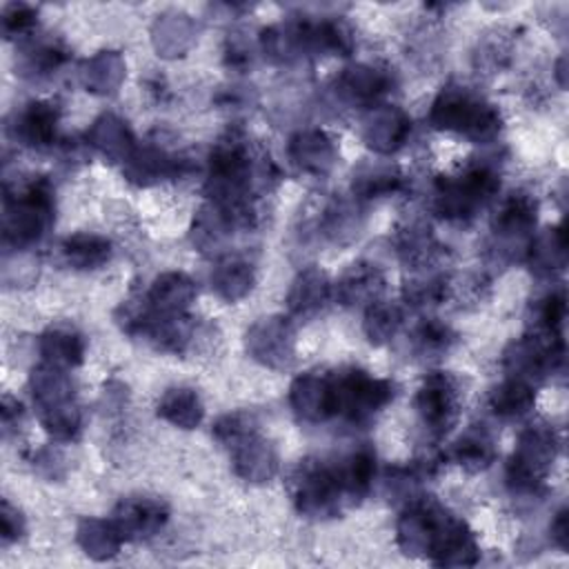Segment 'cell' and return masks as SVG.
I'll return each mask as SVG.
<instances>
[{"label": "cell", "instance_id": "cell-1", "mask_svg": "<svg viewBox=\"0 0 569 569\" xmlns=\"http://www.w3.org/2000/svg\"><path fill=\"white\" fill-rule=\"evenodd\" d=\"M405 556L429 558L440 567H471L480 558L473 531L433 498H411L398 520Z\"/></svg>", "mask_w": 569, "mask_h": 569}, {"label": "cell", "instance_id": "cell-2", "mask_svg": "<svg viewBox=\"0 0 569 569\" xmlns=\"http://www.w3.org/2000/svg\"><path fill=\"white\" fill-rule=\"evenodd\" d=\"M53 189L44 178H31L22 184H4L2 236L4 244L24 249L36 244L53 224Z\"/></svg>", "mask_w": 569, "mask_h": 569}, {"label": "cell", "instance_id": "cell-3", "mask_svg": "<svg viewBox=\"0 0 569 569\" xmlns=\"http://www.w3.org/2000/svg\"><path fill=\"white\" fill-rule=\"evenodd\" d=\"M431 127L453 131L471 142H491L502 127L500 113L467 87H445L429 109Z\"/></svg>", "mask_w": 569, "mask_h": 569}, {"label": "cell", "instance_id": "cell-4", "mask_svg": "<svg viewBox=\"0 0 569 569\" xmlns=\"http://www.w3.org/2000/svg\"><path fill=\"white\" fill-rule=\"evenodd\" d=\"M500 189V178L489 164H469L453 176H440L433 189V209L445 220H471Z\"/></svg>", "mask_w": 569, "mask_h": 569}, {"label": "cell", "instance_id": "cell-5", "mask_svg": "<svg viewBox=\"0 0 569 569\" xmlns=\"http://www.w3.org/2000/svg\"><path fill=\"white\" fill-rule=\"evenodd\" d=\"M287 489L298 513L313 520L338 516L347 502L331 462L318 458L300 460L287 480Z\"/></svg>", "mask_w": 569, "mask_h": 569}, {"label": "cell", "instance_id": "cell-6", "mask_svg": "<svg viewBox=\"0 0 569 569\" xmlns=\"http://www.w3.org/2000/svg\"><path fill=\"white\" fill-rule=\"evenodd\" d=\"M558 453V436L549 425L527 427L513 449L507 467V480L513 493L538 496Z\"/></svg>", "mask_w": 569, "mask_h": 569}, {"label": "cell", "instance_id": "cell-7", "mask_svg": "<svg viewBox=\"0 0 569 569\" xmlns=\"http://www.w3.org/2000/svg\"><path fill=\"white\" fill-rule=\"evenodd\" d=\"M336 416L349 422L371 420L391 398L393 385L385 378H373L362 369H342L333 373Z\"/></svg>", "mask_w": 569, "mask_h": 569}, {"label": "cell", "instance_id": "cell-8", "mask_svg": "<svg viewBox=\"0 0 569 569\" xmlns=\"http://www.w3.org/2000/svg\"><path fill=\"white\" fill-rule=\"evenodd\" d=\"M413 407L422 427L433 438L449 433L460 416V389L456 378L445 371L429 373L416 391Z\"/></svg>", "mask_w": 569, "mask_h": 569}, {"label": "cell", "instance_id": "cell-9", "mask_svg": "<svg viewBox=\"0 0 569 569\" xmlns=\"http://www.w3.org/2000/svg\"><path fill=\"white\" fill-rule=\"evenodd\" d=\"M562 360H565L562 338L547 336L540 331L533 336L513 340L502 353V365L509 371V376L520 378L529 385L556 371L562 365Z\"/></svg>", "mask_w": 569, "mask_h": 569}, {"label": "cell", "instance_id": "cell-10", "mask_svg": "<svg viewBox=\"0 0 569 569\" xmlns=\"http://www.w3.org/2000/svg\"><path fill=\"white\" fill-rule=\"evenodd\" d=\"M244 342L249 356L269 369H289L296 360V336L287 318L269 316L256 320Z\"/></svg>", "mask_w": 569, "mask_h": 569}, {"label": "cell", "instance_id": "cell-11", "mask_svg": "<svg viewBox=\"0 0 569 569\" xmlns=\"http://www.w3.org/2000/svg\"><path fill=\"white\" fill-rule=\"evenodd\" d=\"M289 402L296 416L305 422H325L336 416L333 373L307 371L291 382Z\"/></svg>", "mask_w": 569, "mask_h": 569}, {"label": "cell", "instance_id": "cell-12", "mask_svg": "<svg viewBox=\"0 0 569 569\" xmlns=\"http://www.w3.org/2000/svg\"><path fill=\"white\" fill-rule=\"evenodd\" d=\"M167 518V507L160 500L144 496L122 498L111 513V522L120 531L122 540H147L164 527Z\"/></svg>", "mask_w": 569, "mask_h": 569}, {"label": "cell", "instance_id": "cell-13", "mask_svg": "<svg viewBox=\"0 0 569 569\" xmlns=\"http://www.w3.org/2000/svg\"><path fill=\"white\" fill-rule=\"evenodd\" d=\"M409 133H411L409 116L393 104L371 107L362 120V138L367 147L380 156L396 153L407 142Z\"/></svg>", "mask_w": 569, "mask_h": 569}, {"label": "cell", "instance_id": "cell-14", "mask_svg": "<svg viewBox=\"0 0 569 569\" xmlns=\"http://www.w3.org/2000/svg\"><path fill=\"white\" fill-rule=\"evenodd\" d=\"M58 109L51 102L33 100L13 113L9 133L29 149H47L56 142Z\"/></svg>", "mask_w": 569, "mask_h": 569}, {"label": "cell", "instance_id": "cell-15", "mask_svg": "<svg viewBox=\"0 0 569 569\" xmlns=\"http://www.w3.org/2000/svg\"><path fill=\"white\" fill-rule=\"evenodd\" d=\"M538 204L527 191H513L502 200L498 213L493 216V238L500 242V251H509L513 242H520L536 224Z\"/></svg>", "mask_w": 569, "mask_h": 569}, {"label": "cell", "instance_id": "cell-16", "mask_svg": "<svg viewBox=\"0 0 569 569\" xmlns=\"http://www.w3.org/2000/svg\"><path fill=\"white\" fill-rule=\"evenodd\" d=\"M289 158L291 162L311 176H327L338 158V149L333 140L320 129L298 131L289 140Z\"/></svg>", "mask_w": 569, "mask_h": 569}, {"label": "cell", "instance_id": "cell-17", "mask_svg": "<svg viewBox=\"0 0 569 569\" xmlns=\"http://www.w3.org/2000/svg\"><path fill=\"white\" fill-rule=\"evenodd\" d=\"M331 467L336 471V478L340 482L345 500L358 502L371 489L373 473H376V453L371 451V447L360 445V447H353L351 451L333 458Z\"/></svg>", "mask_w": 569, "mask_h": 569}, {"label": "cell", "instance_id": "cell-18", "mask_svg": "<svg viewBox=\"0 0 569 569\" xmlns=\"http://www.w3.org/2000/svg\"><path fill=\"white\" fill-rule=\"evenodd\" d=\"M29 387H31V396H33L38 416L76 405L73 382L67 376V369L42 362V365L33 367Z\"/></svg>", "mask_w": 569, "mask_h": 569}, {"label": "cell", "instance_id": "cell-19", "mask_svg": "<svg viewBox=\"0 0 569 569\" xmlns=\"http://www.w3.org/2000/svg\"><path fill=\"white\" fill-rule=\"evenodd\" d=\"M233 471L247 482H267L278 473V453L260 433L249 436L231 449Z\"/></svg>", "mask_w": 569, "mask_h": 569}, {"label": "cell", "instance_id": "cell-20", "mask_svg": "<svg viewBox=\"0 0 569 569\" xmlns=\"http://www.w3.org/2000/svg\"><path fill=\"white\" fill-rule=\"evenodd\" d=\"M331 296L333 287L327 273L318 267H307L291 282V289L287 293V307L296 318H311L325 309Z\"/></svg>", "mask_w": 569, "mask_h": 569}, {"label": "cell", "instance_id": "cell-21", "mask_svg": "<svg viewBox=\"0 0 569 569\" xmlns=\"http://www.w3.org/2000/svg\"><path fill=\"white\" fill-rule=\"evenodd\" d=\"M385 291V276L371 262H353L338 280L333 293L342 305H373Z\"/></svg>", "mask_w": 569, "mask_h": 569}, {"label": "cell", "instance_id": "cell-22", "mask_svg": "<svg viewBox=\"0 0 569 569\" xmlns=\"http://www.w3.org/2000/svg\"><path fill=\"white\" fill-rule=\"evenodd\" d=\"M336 84L338 93L347 102L373 107V102L389 91L391 78L387 71L376 69L371 64H351L340 73Z\"/></svg>", "mask_w": 569, "mask_h": 569}, {"label": "cell", "instance_id": "cell-23", "mask_svg": "<svg viewBox=\"0 0 569 569\" xmlns=\"http://www.w3.org/2000/svg\"><path fill=\"white\" fill-rule=\"evenodd\" d=\"M122 164H124V176L131 182L142 184V187L160 182L164 178H173L180 173V167H182V162L178 158H173L151 144L136 147Z\"/></svg>", "mask_w": 569, "mask_h": 569}, {"label": "cell", "instance_id": "cell-24", "mask_svg": "<svg viewBox=\"0 0 569 569\" xmlns=\"http://www.w3.org/2000/svg\"><path fill=\"white\" fill-rule=\"evenodd\" d=\"M193 298L196 284L182 271H167L158 276L144 296L149 307L160 313H187Z\"/></svg>", "mask_w": 569, "mask_h": 569}, {"label": "cell", "instance_id": "cell-25", "mask_svg": "<svg viewBox=\"0 0 569 569\" xmlns=\"http://www.w3.org/2000/svg\"><path fill=\"white\" fill-rule=\"evenodd\" d=\"M496 440L482 425L465 429L451 445L449 458L460 465L465 471H485L496 460Z\"/></svg>", "mask_w": 569, "mask_h": 569}, {"label": "cell", "instance_id": "cell-26", "mask_svg": "<svg viewBox=\"0 0 569 569\" xmlns=\"http://www.w3.org/2000/svg\"><path fill=\"white\" fill-rule=\"evenodd\" d=\"M87 140L109 160L124 162L136 149V140L124 120L113 113H102L89 129Z\"/></svg>", "mask_w": 569, "mask_h": 569}, {"label": "cell", "instance_id": "cell-27", "mask_svg": "<svg viewBox=\"0 0 569 569\" xmlns=\"http://www.w3.org/2000/svg\"><path fill=\"white\" fill-rule=\"evenodd\" d=\"M40 356L47 365L71 369L78 367L84 358V340L82 336L67 325L49 327L40 336Z\"/></svg>", "mask_w": 569, "mask_h": 569}, {"label": "cell", "instance_id": "cell-28", "mask_svg": "<svg viewBox=\"0 0 569 569\" xmlns=\"http://www.w3.org/2000/svg\"><path fill=\"white\" fill-rule=\"evenodd\" d=\"M529 267L536 276L549 278L567 264V236L562 227H551L538 233L529 244Z\"/></svg>", "mask_w": 569, "mask_h": 569}, {"label": "cell", "instance_id": "cell-29", "mask_svg": "<svg viewBox=\"0 0 569 569\" xmlns=\"http://www.w3.org/2000/svg\"><path fill=\"white\" fill-rule=\"evenodd\" d=\"M151 33H153L151 38H153L156 51L164 58H176V56H182L191 47L196 27L189 16L169 11L164 16H158Z\"/></svg>", "mask_w": 569, "mask_h": 569}, {"label": "cell", "instance_id": "cell-30", "mask_svg": "<svg viewBox=\"0 0 569 569\" xmlns=\"http://www.w3.org/2000/svg\"><path fill=\"white\" fill-rule=\"evenodd\" d=\"M253 269L238 256H224L211 271V289L227 302L244 298L253 287Z\"/></svg>", "mask_w": 569, "mask_h": 569}, {"label": "cell", "instance_id": "cell-31", "mask_svg": "<svg viewBox=\"0 0 569 569\" xmlns=\"http://www.w3.org/2000/svg\"><path fill=\"white\" fill-rule=\"evenodd\" d=\"M76 540L82 547V551L93 560L113 558L120 551V545L124 542L111 518H82L76 529Z\"/></svg>", "mask_w": 569, "mask_h": 569}, {"label": "cell", "instance_id": "cell-32", "mask_svg": "<svg viewBox=\"0 0 569 569\" xmlns=\"http://www.w3.org/2000/svg\"><path fill=\"white\" fill-rule=\"evenodd\" d=\"M398 253L413 269H433L440 247L431 236V229L422 222H411L398 233Z\"/></svg>", "mask_w": 569, "mask_h": 569}, {"label": "cell", "instance_id": "cell-33", "mask_svg": "<svg viewBox=\"0 0 569 569\" xmlns=\"http://www.w3.org/2000/svg\"><path fill=\"white\" fill-rule=\"evenodd\" d=\"M204 413L202 400L191 387H171L162 393L158 402V416L173 427L193 429L200 425Z\"/></svg>", "mask_w": 569, "mask_h": 569}, {"label": "cell", "instance_id": "cell-34", "mask_svg": "<svg viewBox=\"0 0 569 569\" xmlns=\"http://www.w3.org/2000/svg\"><path fill=\"white\" fill-rule=\"evenodd\" d=\"M536 405V391L533 385L520 380V378H507L489 393V407L491 411L502 420H516L527 416Z\"/></svg>", "mask_w": 569, "mask_h": 569}, {"label": "cell", "instance_id": "cell-35", "mask_svg": "<svg viewBox=\"0 0 569 569\" xmlns=\"http://www.w3.org/2000/svg\"><path fill=\"white\" fill-rule=\"evenodd\" d=\"M124 80V60L118 51H100L82 67V82L91 93H116Z\"/></svg>", "mask_w": 569, "mask_h": 569}, {"label": "cell", "instance_id": "cell-36", "mask_svg": "<svg viewBox=\"0 0 569 569\" xmlns=\"http://www.w3.org/2000/svg\"><path fill=\"white\" fill-rule=\"evenodd\" d=\"M62 258L69 267L91 271L100 269L111 258V242L98 233H76L62 242Z\"/></svg>", "mask_w": 569, "mask_h": 569}, {"label": "cell", "instance_id": "cell-37", "mask_svg": "<svg viewBox=\"0 0 569 569\" xmlns=\"http://www.w3.org/2000/svg\"><path fill=\"white\" fill-rule=\"evenodd\" d=\"M405 178L396 164H365L353 173V193L358 198H382L400 191Z\"/></svg>", "mask_w": 569, "mask_h": 569}, {"label": "cell", "instance_id": "cell-38", "mask_svg": "<svg viewBox=\"0 0 569 569\" xmlns=\"http://www.w3.org/2000/svg\"><path fill=\"white\" fill-rule=\"evenodd\" d=\"M402 325V311L398 305L376 300L367 307L362 329L371 345H387Z\"/></svg>", "mask_w": 569, "mask_h": 569}, {"label": "cell", "instance_id": "cell-39", "mask_svg": "<svg viewBox=\"0 0 569 569\" xmlns=\"http://www.w3.org/2000/svg\"><path fill=\"white\" fill-rule=\"evenodd\" d=\"M449 280L445 273H438L433 269H420L411 280L405 282V300L413 307H429L438 305L447 298Z\"/></svg>", "mask_w": 569, "mask_h": 569}, {"label": "cell", "instance_id": "cell-40", "mask_svg": "<svg viewBox=\"0 0 569 569\" xmlns=\"http://www.w3.org/2000/svg\"><path fill=\"white\" fill-rule=\"evenodd\" d=\"M325 236L333 242H349L360 231V211L349 200H333L322 218Z\"/></svg>", "mask_w": 569, "mask_h": 569}, {"label": "cell", "instance_id": "cell-41", "mask_svg": "<svg viewBox=\"0 0 569 569\" xmlns=\"http://www.w3.org/2000/svg\"><path fill=\"white\" fill-rule=\"evenodd\" d=\"M411 340H413V349L420 356L433 358V356H442L451 349L456 333L445 322H440L436 318H427L413 329Z\"/></svg>", "mask_w": 569, "mask_h": 569}, {"label": "cell", "instance_id": "cell-42", "mask_svg": "<svg viewBox=\"0 0 569 569\" xmlns=\"http://www.w3.org/2000/svg\"><path fill=\"white\" fill-rule=\"evenodd\" d=\"M211 433L222 447H227L231 451L236 445H240L249 436L258 433V422L249 411H233V413L220 416L213 422Z\"/></svg>", "mask_w": 569, "mask_h": 569}, {"label": "cell", "instance_id": "cell-43", "mask_svg": "<svg viewBox=\"0 0 569 569\" xmlns=\"http://www.w3.org/2000/svg\"><path fill=\"white\" fill-rule=\"evenodd\" d=\"M67 60V51L58 42H38L22 53V73L44 76Z\"/></svg>", "mask_w": 569, "mask_h": 569}, {"label": "cell", "instance_id": "cell-44", "mask_svg": "<svg viewBox=\"0 0 569 569\" xmlns=\"http://www.w3.org/2000/svg\"><path fill=\"white\" fill-rule=\"evenodd\" d=\"M565 313H567V305H565V291H562V289L551 291L549 296H545V300H542V305H540V309H538L540 333L562 338Z\"/></svg>", "mask_w": 569, "mask_h": 569}, {"label": "cell", "instance_id": "cell-45", "mask_svg": "<svg viewBox=\"0 0 569 569\" xmlns=\"http://www.w3.org/2000/svg\"><path fill=\"white\" fill-rule=\"evenodd\" d=\"M38 22V11L24 2H11L2 9V33L7 38H18L31 33Z\"/></svg>", "mask_w": 569, "mask_h": 569}, {"label": "cell", "instance_id": "cell-46", "mask_svg": "<svg viewBox=\"0 0 569 569\" xmlns=\"http://www.w3.org/2000/svg\"><path fill=\"white\" fill-rule=\"evenodd\" d=\"M31 462H33V469H36L40 476L49 478V480L60 478V476L64 473V456H62L60 449H56V447H42V449H38V451L33 453Z\"/></svg>", "mask_w": 569, "mask_h": 569}, {"label": "cell", "instance_id": "cell-47", "mask_svg": "<svg viewBox=\"0 0 569 569\" xmlns=\"http://www.w3.org/2000/svg\"><path fill=\"white\" fill-rule=\"evenodd\" d=\"M0 536H2V545L18 542L24 536V518H22V513L9 500H2Z\"/></svg>", "mask_w": 569, "mask_h": 569}, {"label": "cell", "instance_id": "cell-48", "mask_svg": "<svg viewBox=\"0 0 569 569\" xmlns=\"http://www.w3.org/2000/svg\"><path fill=\"white\" fill-rule=\"evenodd\" d=\"M22 422V405L11 398V396H4L2 398V429H4V436H9L13 429H18Z\"/></svg>", "mask_w": 569, "mask_h": 569}, {"label": "cell", "instance_id": "cell-49", "mask_svg": "<svg viewBox=\"0 0 569 569\" xmlns=\"http://www.w3.org/2000/svg\"><path fill=\"white\" fill-rule=\"evenodd\" d=\"M551 538L560 549H567V511L560 509L556 520L551 522Z\"/></svg>", "mask_w": 569, "mask_h": 569}]
</instances>
